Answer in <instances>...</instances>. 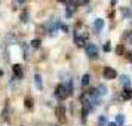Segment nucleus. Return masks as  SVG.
Instances as JSON below:
<instances>
[{"mask_svg":"<svg viewBox=\"0 0 132 126\" xmlns=\"http://www.w3.org/2000/svg\"><path fill=\"white\" fill-rule=\"evenodd\" d=\"M70 95H71V94L68 92V89H67L65 85H58V86L55 88V96H56L60 101H64V99H67Z\"/></svg>","mask_w":132,"mask_h":126,"instance_id":"nucleus-1","label":"nucleus"},{"mask_svg":"<svg viewBox=\"0 0 132 126\" xmlns=\"http://www.w3.org/2000/svg\"><path fill=\"white\" fill-rule=\"evenodd\" d=\"M55 114H56V119L60 123H65L67 117H65V107L64 105H58L56 110H55Z\"/></svg>","mask_w":132,"mask_h":126,"instance_id":"nucleus-2","label":"nucleus"},{"mask_svg":"<svg viewBox=\"0 0 132 126\" xmlns=\"http://www.w3.org/2000/svg\"><path fill=\"white\" fill-rule=\"evenodd\" d=\"M86 55L89 58H98V48H96V45L88 43L86 45Z\"/></svg>","mask_w":132,"mask_h":126,"instance_id":"nucleus-3","label":"nucleus"},{"mask_svg":"<svg viewBox=\"0 0 132 126\" xmlns=\"http://www.w3.org/2000/svg\"><path fill=\"white\" fill-rule=\"evenodd\" d=\"M102 74H104V77L108 79V80H113V79L117 77V73H116V70H114V68H111V67H105V68H104V71H102Z\"/></svg>","mask_w":132,"mask_h":126,"instance_id":"nucleus-4","label":"nucleus"},{"mask_svg":"<svg viewBox=\"0 0 132 126\" xmlns=\"http://www.w3.org/2000/svg\"><path fill=\"white\" fill-rule=\"evenodd\" d=\"M94 31L95 33H100V31L102 30V27H104V19H101V18H96L95 21H94Z\"/></svg>","mask_w":132,"mask_h":126,"instance_id":"nucleus-5","label":"nucleus"},{"mask_svg":"<svg viewBox=\"0 0 132 126\" xmlns=\"http://www.w3.org/2000/svg\"><path fill=\"white\" fill-rule=\"evenodd\" d=\"M12 70H13V74H15V77H16V79H22V76H24V71H22V65H19V64H15Z\"/></svg>","mask_w":132,"mask_h":126,"instance_id":"nucleus-6","label":"nucleus"},{"mask_svg":"<svg viewBox=\"0 0 132 126\" xmlns=\"http://www.w3.org/2000/svg\"><path fill=\"white\" fill-rule=\"evenodd\" d=\"M85 40H86V36L80 37V34H79V33H76V36H74V43L77 45L79 48H82V46H85Z\"/></svg>","mask_w":132,"mask_h":126,"instance_id":"nucleus-7","label":"nucleus"},{"mask_svg":"<svg viewBox=\"0 0 132 126\" xmlns=\"http://www.w3.org/2000/svg\"><path fill=\"white\" fill-rule=\"evenodd\" d=\"M119 79H120V83L123 85V86H126V88L131 86V77H129L128 74H122Z\"/></svg>","mask_w":132,"mask_h":126,"instance_id":"nucleus-8","label":"nucleus"},{"mask_svg":"<svg viewBox=\"0 0 132 126\" xmlns=\"http://www.w3.org/2000/svg\"><path fill=\"white\" fill-rule=\"evenodd\" d=\"M131 98H132V89L131 88H126V89L122 92V99L128 101V99H131Z\"/></svg>","mask_w":132,"mask_h":126,"instance_id":"nucleus-9","label":"nucleus"},{"mask_svg":"<svg viewBox=\"0 0 132 126\" xmlns=\"http://www.w3.org/2000/svg\"><path fill=\"white\" fill-rule=\"evenodd\" d=\"M34 83H36V88L39 90L43 89V85H42V77H40V74H34Z\"/></svg>","mask_w":132,"mask_h":126,"instance_id":"nucleus-10","label":"nucleus"},{"mask_svg":"<svg viewBox=\"0 0 132 126\" xmlns=\"http://www.w3.org/2000/svg\"><path fill=\"white\" fill-rule=\"evenodd\" d=\"M125 123V116L123 114H117L116 116V125H123Z\"/></svg>","mask_w":132,"mask_h":126,"instance_id":"nucleus-11","label":"nucleus"},{"mask_svg":"<svg viewBox=\"0 0 132 126\" xmlns=\"http://www.w3.org/2000/svg\"><path fill=\"white\" fill-rule=\"evenodd\" d=\"M96 90H98V94H100V95H105V94H107V88H105V86H104V85H100V86H98V88H96Z\"/></svg>","mask_w":132,"mask_h":126,"instance_id":"nucleus-12","label":"nucleus"},{"mask_svg":"<svg viewBox=\"0 0 132 126\" xmlns=\"http://www.w3.org/2000/svg\"><path fill=\"white\" fill-rule=\"evenodd\" d=\"M80 85H82V86H88V85H89V74H85L83 77H82Z\"/></svg>","mask_w":132,"mask_h":126,"instance_id":"nucleus-13","label":"nucleus"},{"mask_svg":"<svg viewBox=\"0 0 132 126\" xmlns=\"http://www.w3.org/2000/svg\"><path fill=\"white\" fill-rule=\"evenodd\" d=\"M30 45H31V48L33 49H37L39 46H40V40H39V39H33Z\"/></svg>","mask_w":132,"mask_h":126,"instance_id":"nucleus-14","label":"nucleus"},{"mask_svg":"<svg viewBox=\"0 0 132 126\" xmlns=\"http://www.w3.org/2000/svg\"><path fill=\"white\" fill-rule=\"evenodd\" d=\"M98 123L101 126L107 125V116H100V119H98Z\"/></svg>","mask_w":132,"mask_h":126,"instance_id":"nucleus-15","label":"nucleus"},{"mask_svg":"<svg viewBox=\"0 0 132 126\" xmlns=\"http://www.w3.org/2000/svg\"><path fill=\"white\" fill-rule=\"evenodd\" d=\"M122 12H123V15H125L126 18H132V12H131V11H128L126 7H123V9H122Z\"/></svg>","mask_w":132,"mask_h":126,"instance_id":"nucleus-16","label":"nucleus"},{"mask_svg":"<svg viewBox=\"0 0 132 126\" xmlns=\"http://www.w3.org/2000/svg\"><path fill=\"white\" fill-rule=\"evenodd\" d=\"M7 43H13V42H16V37L13 36V34H7Z\"/></svg>","mask_w":132,"mask_h":126,"instance_id":"nucleus-17","label":"nucleus"},{"mask_svg":"<svg viewBox=\"0 0 132 126\" xmlns=\"http://www.w3.org/2000/svg\"><path fill=\"white\" fill-rule=\"evenodd\" d=\"M21 21H22V22H28V13L27 12H24L21 15Z\"/></svg>","mask_w":132,"mask_h":126,"instance_id":"nucleus-18","label":"nucleus"},{"mask_svg":"<svg viewBox=\"0 0 132 126\" xmlns=\"http://www.w3.org/2000/svg\"><path fill=\"white\" fill-rule=\"evenodd\" d=\"M102 49H104V52H110V51H111V48H110V42L104 43V46H102Z\"/></svg>","mask_w":132,"mask_h":126,"instance_id":"nucleus-19","label":"nucleus"},{"mask_svg":"<svg viewBox=\"0 0 132 126\" xmlns=\"http://www.w3.org/2000/svg\"><path fill=\"white\" fill-rule=\"evenodd\" d=\"M89 0H77V5H88Z\"/></svg>","mask_w":132,"mask_h":126,"instance_id":"nucleus-20","label":"nucleus"},{"mask_svg":"<svg viewBox=\"0 0 132 126\" xmlns=\"http://www.w3.org/2000/svg\"><path fill=\"white\" fill-rule=\"evenodd\" d=\"M25 105H27L28 108L31 107V98H27V99H25Z\"/></svg>","mask_w":132,"mask_h":126,"instance_id":"nucleus-21","label":"nucleus"},{"mask_svg":"<svg viewBox=\"0 0 132 126\" xmlns=\"http://www.w3.org/2000/svg\"><path fill=\"white\" fill-rule=\"evenodd\" d=\"M116 52H119V54H122V52H123V48H122V46H119V48L116 49Z\"/></svg>","mask_w":132,"mask_h":126,"instance_id":"nucleus-22","label":"nucleus"},{"mask_svg":"<svg viewBox=\"0 0 132 126\" xmlns=\"http://www.w3.org/2000/svg\"><path fill=\"white\" fill-rule=\"evenodd\" d=\"M61 28H62V31H68V28H67V25H61Z\"/></svg>","mask_w":132,"mask_h":126,"instance_id":"nucleus-23","label":"nucleus"},{"mask_svg":"<svg viewBox=\"0 0 132 126\" xmlns=\"http://www.w3.org/2000/svg\"><path fill=\"white\" fill-rule=\"evenodd\" d=\"M108 126H117L116 123H108Z\"/></svg>","mask_w":132,"mask_h":126,"instance_id":"nucleus-24","label":"nucleus"},{"mask_svg":"<svg viewBox=\"0 0 132 126\" xmlns=\"http://www.w3.org/2000/svg\"><path fill=\"white\" fill-rule=\"evenodd\" d=\"M18 2H19V3H24L25 0H18Z\"/></svg>","mask_w":132,"mask_h":126,"instance_id":"nucleus-25","label":"nucleus"},{"mask_svg":"<svg viewBox=\"0 0 132 126\" xmlns=\"http://www.w3.org/2000/svg\"><path fill=\"white\" fill-rule=\"evenodd\" d=\"M58 2H61V3H64V2H65V0H58Z\"/></svg>","mask_w":132,"mask_h":126,"instance_id":"nucleus-26","label":"nucleus"},{"mask_svg":"<svg viewBox=\"0 0 132 126\" xmlns=\"http://www.w3.org/2000/svg\"><path fill=\"white\" fill-rule=\"evenodd\" d=\"M49 126H56V125H49Z\"/></svg>","mask_w":132,"mask_h":126,"instance_id":"nucleus-27","label":"nucleus"},{"mask_svg":"<svg viewBox=\"0 0 132 126\" xmlns=\"http://www.w3.org/2000/svg\"><path fill=\"white\" fill-rule=\"evenodd\" d=\"M131 43H132V39H131Z\"/></svg>","mask_w":132,"mask_h":126,"instance_id":"nucleus-28","label":"nucleus"},{"mask_svg":"<svg viewBox=\"0 0 132 126\" xmlns=\"http://www.w3.org/2000/svg\"><path fill=\"white\" fill-rule=\"evenodd\" d=\"M131 61H132V56H131Z\"/></svg>","mask_w":132,"mask_h":126,"instance_id":"nucleus-29","label":"nucleus"}]
</instances>
